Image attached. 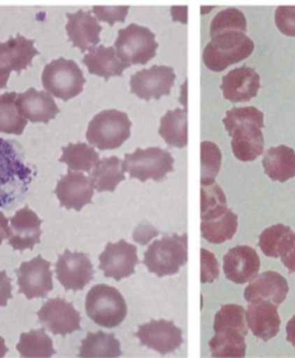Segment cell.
I'll list each match as a JSON object with an SVG mask.
<instances>
[{
	"mask_svg": "<svg viewBox=\"0 0 295 358\" xmlns=\"http://www.w3.org/2000/svg\"><path fill=\"white\" fill-rule=\"evenodd\" d=\"M224 125L232 137L233 156L243 163L257 160L264 152V113L255 107H233L224 118Z\"/></svg>",
	"mask_w": 295,
	"mask_h": 358,
	"instance_id": "6da1fadb",
	"label": "cell"
},
{
	"mask_svg": "<svg viewBox=\"0 0 295 358\" xmlns=\"http://www.w3.org/2000/svg\"><path fill=\"white\" fill-rule=\"evenodd\" d=\"M201 235L209 243H225L238 230V216L228 208L226 196L216 182L201 189Z\"/></svg>",
	"mask_w": 295,
	"mask_h": 358,
	"instance_id": "7a4b0ae2",
	"label": "cell"
},
{
	"mask_svg": "<svg viewBox=\"0 0 295 358\" xmlns=\"http://www.w3.org/2000/svg\"><path fill=\"white\" fill-rule=\"evenodd\" d=\"M22 150L16 141L0 138V208L12 209L28 192L34 178Z\"/></svg>",
	"mask_w": 295,
	"mask_h": 358,
	"instance_id": "3957f363",
	"label": "cell"
},
{
	"mask_svg": "<svg viewBox=\"0 0 295 358\" xmlns=\"http://www.w3.org/2000/svg\"><path fill=\"white\" fill-rule=\"evenodd\" d=\"M255 45L247 32L238 29L224 31L210 36L203 49V64L212 72H222L228 66L251 57Z\"/></svg>",
	"mask_w": 295,
	"mask_h": 358,
	"instance_id": "277c9868",
	"label": "cell"
},
{
	"mask_svg": "<svg viewBox=\"0 0 295 358\" xmlns=\"http://www.w3.org/2000/svg\"><path fill=\"white\" fill-rule=\"evenodd\" d=\"M187 262V235H168L154 241L144 252L147 271L160 278L176 275Z\"/></svg>",
	"mask_w": 295,
	"mask_h": 358,
	"instance_id": "5b68a950",
	"label": "cell"
},
{
	"mask_svg": "<svg viewBox=\"0 0 295 358\" xmlns=\"http://www.w3.org/2000/svg\"><path fill=\"white\" fill-rule=\"evenodd\" d=\"M131 136L129 115L118 110H106L94 115L88 124L87 140L98 150H115Z\"/></svg>",
	"mask_w": 295,
	"mask_h": 358,
	"instance_id": "8992f818",
	"label": "cell"
},
{
	"mask_svg": "<svg viewBox=\"0 0 295 358\" xmlns=\"http://www.w3.org/2000/svg\"><path fill=\"white\" fill-rule=\"evenodd\" d=\"M88 318L103 328H115L127 317V303L117 288L98 284L91 288L85 299Z\"/></svg>",
	"mask_w": 295,
	"mask_h": 358,
	"instance_id": "52a82bcc",
	"label": "cell"
},
{
	"mask_svg": "<svg viewBox=\"0 0 295 358\" xmlns=\"http://www.w3.org/2000/svg\"><path fill=\"white\" fill-rule=\"evenodd\" d=\"M173 157L170 151L160 147L137 148L129 152L122 162V170L129 173L130 178H137L140 182L154 180L163 182L168 173L173 171Z\"/></svg>",
	"mask_w": 295,
	"mask_h": 358,
	"instance_id": "ba28073f",
	"label": "cell"
},
{
	"mask_svg": "<svg viewBox=\"0 0 295 358\" xmlns=\"http://www.w3.org/2000/svg\"><path fill=\"white\" fill-rule=\"evenodd\" d=\"M42 85L51 95L62 101H69L84 91L85 76L75 61L58 58L45 65Z\"/></svg>",
	"mask_w": 295,
	"mask_h": 358,
	"instance_id": "9c48e42d",
	"label": "cell"
},
{
	"mask_svg": "<svg viewBox=\"0 0 295 358\" xmlns=\"http://www.w3.org/2000/svg\"><path fill=\"white\" fill-rule=\"evenodd\" d=\"M114 46L121 61L131 66L145 65L152 61L157 54L159 43L154 32L149 28L140 27L137 23H130L127 28L118 31Z\"/></svg>",
	"mask_w": 295,
	"mask_h": 358,
	"instance_id": "30bf717a",
	"label": "cell"
},
{
	"mask_svg": "<svg viewBox=\"0 0 295 358\" xmlns=\"http://www.w3.org/2000/svg\"><path fill=\"white\" fill-rule=\"evenodd\" d=\"M176 75L173 68L154 65L150 69H141L130 78V91L143 101L160 99L167 96L175 85Z\"/></svg>",
	"mask_w": 295,
	"mask_h": 358,
	"instance_id": "8fae6325",
	"label": "cell"
},
{
	"mask_svg": "<svg viewBox=\"0 0 295 358\" xmlns=\"http://www.w3.org/2000/svg\"><path fill=\"white\" fill-rule=\"evenodd\" d=\"M39 322L55 336L66 337L81 329V315L65 298L48 299L38 311Z\"/></svg>",
	"mask_w": 295,
	"mask_h": 358,
	"instance_id": "7c38bea8",
	"label": "cell"
},
{
	"mask_svg": "<svg viewBox=\"0 0 295 358\" xmlns=\"http://www.w3.org/2000/svg\"><path fill=\"white\" fill-rule=\"evenodd\" d=\"M51 262L45 261L41 255L29 262H23L17 269L19 292L28 299L46 298L54 289Z\"/></svg>",
	"mask_w": 295,
	"mask_h": 358,
	"instance_id": "4fadbf2b",
	"label": "cell"
},
{
	"mask_svg": "<svg viewBox=\"0 0 295 358\" xmlns=\"http://www.w3.org/2000/svg\"><path fill=\"white\" fill-rule=\"evenodd\" d=\"M57 278L66 291H82L94 278V266L84 252L65 250L57 262Z\"/></svg>",
	"mask_w": 295,
	"mask_h": 358,
	"instance_id": "5bb4252c",
	"label": "cell"
},
{
	"mask_svg": "<svg viewBox=\"0 0 295 358\" xmlns=\"http://www.w3.org/2000/svg\"><path fill=\"white\" fill-rule=\"evenodd\" d=\"M140 344L167 355L175 352L183 344L182 329L167 320H153L150 322L141 324L136 332Z\"/></svg>",
	"mask_w": 295,
	"mask_h": 358,
	"instance_id": "9a60e30c",
	"label": "cell"
},
{
	"mask_svg": "<svg viewBox=\"0 0 295 358\" xmlns=\"http://www.w3.org/2000/svg\"><path fill=\"white\" fill-rule=\"evenodd\" d=\"M137 265V248L124 239L107 243L104 252L100 253V269L106 278L122 280L134 275Z\"/></svg>",
	"mask_w": 295,
	"mask_h": 358,
	"instance_id": "2e32d148",
	"label": "cell"
},
{
	"mask_svg": "<svg viewBox=\"0 0 295 358\" xmlns=\"http://www.w3.org/2000/svg\"><path fill=\"white\" fill-rule=\"evenodd\" d=\"M94 185L91 178L82 173L69 171L62 176L55 189V194L59 200V204L65 209H73L81 212L87 204L92 201Z\"/></svg>",
	"mask_w": 295,
	"mask_h": 358,
	"instance_id": "e0dca14e",
	"label": "cell"
},
{
	"mask_svg": "<svg viewBox=\"0 0 295 358\" xmlns=\"http://www.w3.org/2000/svg\"><path fill=\"white\" fill-rule=\"evenodd\" d=\"M261 259L257 250L248 245H239L228 250L224 257V272L233 284H248L257 278Z\"/></svg>",
	"mask_w": 295,
	"mask_h": 358,
	"instance_id": "ac0fdd59",
	"label": "cell"
},
{
	"mask_svg": "<svg viewBox=\"0 0 295 358\" xmlns=\"http://www.w3.org/2000/svg\"><path fill=\"white\" fill-rule=\"evenodd\" d=\"M247 324L252 334L264 341L273 340L278 336L281 318L278 314V305L268 299H254L248 302Z\"/></svg>",
	"mask_w": 295,
	"mask_h": 358,
	"instance_id": "d6986e66",
	"label": "cell"
},
{
	"mask_svg": "<svg viewBox=\"0 0 295 358\" xmlns=\"http://www.w3.org/2000/svg\"><path fill=\"white\" fill-rule=\"evenodd\" d=\"M261 88L259 73L250 66H240L229 71L222 78L220 90L225 99L238 104V102H248L258 95Z\"/></svg>",
	"mask_w": 295,
	"mask_h": 358,
	"instance_id": "ffe728a7",
	"label": "cell"
},
{
	"mask_svg": "<svg viewBox=\"0 0 295 358\" xmlns=\"http://www.w3.org/2000/svg\"><path fill=\"white\" fill-rule=\"evenodd\" d=\"M101 24L98 19L85 10L66 13V35L73 48L81 52L92 49L100 43Z\"/></svg>",
	"mask_w": 295,
	"mask_h": 358,
	"instance_id": "44dd1931",
	"label": "cell"
},
{
	"mask_svg": "<svg viewBox=\"0 0 295 358\" xmlns=\"http://www.w3.org/2000/svg\"><path fill=\"white\" fill-rule=\"evenodd\" d=\"M42 219L29 208L19 209L10 219L9 245L15 250L34 249L42 236Z\"/></svg>",
	"mask_w": 295,
	"mask_h": 358,
	"instance_id": "7402d4cb",
	"label": "cell"
},
{
	"mask_svg": "<svg viewBox=\"0 0 295 358\" xmlns=\"http://www.w3.org/2000/svg\"><path fill=\"white\" fill-rule=\"evenodd\" d=\"M16 106L20 114L31 122L48 124L59 114V107L57 106L54 95L35 88L17 94Z\"/></svg>",
	"mask_w": 295,
	"mask_h": 358,
	"instance_id": "603a6c76",
	"label": "cell"
},
{
	"mask_svg": "<svg viewBox=\"0 0 295 358\" xmlns=\"http://www.w3.org/2000/svg\"><path fill=\"white\" fill-rule=\"evenodd\" d=\"M289 292L287 279L274 271H266L261 275H257L250 285L245 288V301L251 302L254 299H268L277 305H281Z\"/></svg>",
	"mask_w": 295,
	"mask_h": 358,
	"instance_id": "cb8c5ba5",
	"label": "cell"
},
{
	"mask_svg": "<svg viewBox=\"0 0 295 358\" xmlns=\"http://www.w3.org/2000/svg\"><path fill=\"white\" fill-rule=\"evenodd\" d=\"M82 64L88 68L91 75L100 76L106 81L113 76H121L130 68L129 64L121 61L115 48L111 46H94L87 55H84Z\"/></svg>",
	"mask_w": 295,
	"mask_h": 358,
	"instance_id": "d4e9b609",
	"label": "cell"
},
{
	"mask_svg": "<svg viewBox=\"0 0 295 358\" xmlns=\"http://www.w3.org/2000/svg\"><path fill=\"white\" fill-rule=\"evenodd\" d=\"M38 55L35 41L22 35H16L6 42H0V62L16 73L31 66L34 58Z\"/></svg>",
	"mask_w": 295,
	"mask_h": 358,
	"instance_id": "484cf974",
	"label": "cell"
},
{
	"mask_svg": "<svg viewBox=\"0 0 295 358\" xmlns=\"http://www.w3.org/2000/svg\"><path fill=\"white\" fill-rule=\"evenodd\" d=\"M262 167L273 182L285 183L295 176V151L287 145L271 147L264 155Z\"/></svg>",
	"mask_w": 295,
	"mask_h": 358,
	"instance_id": "4316f807",
	"label": "cell"
},
{
	"mask_svg": "<svg viewBox=\"0 0 295 358\" xmlns=\"http://www.w3.org/2000/svg\"><path fill=\"white\" fill-rule=\"evenodd\" d=\"M159 134L168 147H186L189 138L187 110L176 108L173 111H167L160 120Z\"/></svg>",
	"mask_w": 295,
	"mask_h": 358,
	"instance_id": "83f0119b",
	"label": "cell"
},
{
	"mask_svg": "<svg viewBox=\"0 0 295 358\" xmlns=\"http://www.w3.org/2000/svg\"><path fill=\"white\" fill-rule=\"evenodd\" d=\"M94 189L96 192H115L117 186L124 180L122 162L118 157H107L98 162L89 174Z\"/></svg>",
	"mask_w": 295,
	"mask_h": 358,
	"instance_id": "f1b7e54d",
	"label": "cell"
},
{
	"mask_svg": "<svg viewBox=\"0 0 295 358\" xmlns=\"http://www.w3.org/2000/svg\"><path fill=\"white\" fill-rule=\"evenodd\" d=\"M121 344L115 338L114 334H107L103 331L88 332L87 337L81 343L80 357H106V358H115L121 357Z\"/></svg>",
	"mask_w": 295,
	"mask_h": 358,
	"instance_id": "f546056e",
	"label": "cell"
},
{
	"mask_svg": "<svg viewBox=\"0 0 295 358\" xmlns=\"http://www.w3.org/2000/svg\"><path fill=\"white\" fill-rule=\"evenodd\" d=\"M98 151L87 143H69L62 148L61 163H65L72 171H91L100 162Z\"/></svg>",
	"mask_w": 295,
	"mask_h": 358,
	"instance_id": "4dcf8cb0",
	"label": "cell"
},
{
	"mask_svg": "<svg viewBox=\"0 0 295 358\" xmlns=\"http://www.w3.org/2000/svg\"><path fill=\"white\" fill-rule=\"evenodd\" d=\"M16 92H6L0 95V133L20 136L27 129L28 120L20 114L16 106Z\"/></svg>",
	"mask_w": 295,
	"mask_h": 358,
	"instance_id": "1f68e13d",
	"label": "cell"
},
{
	"mask_svg": "<svg viewBox=\"0 0 295 358\" xmlns=\"http://www.w3.org/2000/svg\"><path fill=\"white\" fill-rule=\"evenodd\" d=\"M242 332L236 329H225L216 332L209 341V350L212 357H245L247 355V344Z\"/></svg>",
	"mask_w": 295,
	"mask_h": 358,
	"instance_id": "d6a6232c",
	"label": "cell"
},
{
	"mask_svg": "<svg viewBox=\"0 0 295 358\" xmlns=\"http://www.w3.org/2000/svg\"><path fill=\"white\" fill-rule=\"evenodd\" d=\"M16 348L22 357L27 358H49L55 355L52 338L46 334L45 329H32L29 332H23V334H20V340Z\"/></svg>",
	"mask_w": 295,
	"mask_h": 358,
	"instance_id": "836d02e7",
	"label": "cell"
},
{
	"mask_svg": "<svg viewBox=\"0 0 295 358\" xmlns=\"http://www.w3.org/2000/svg\"><path fill=\"white\" fill-rule=\"evenodd\" d=\"M213 329L215 332H220L225 329H236L242 332L243 336H247L248 334L247 310L236 303L222 305L215 315Z\"/></svg>",
	"mask_w": 295,
	"mask_h": 358,
	"instance_id": "e575fe53",
	"label": "cell"
},
{
	"mask_svg": "<svg viewBox=\"0 0 295 358\" xmlns=\"http://www.w3.org/2000/svg\"><path fill=\"white\" fill-rule=\"evenodd\" d=\"M222 166V152L212 141H202L201 144V185H212Z\"/></svg>",
	"mask_w": 295,
	"mask_h": 358,
	"instance_id": "d590c367",
	"label": "cell"
},
{
	"mask_svg": "<svg viewBox=\"0 0 295 358\" xmlns=\"http://www.w3.org/2000/svg\"><path fill=\"white\" fill-rule=\"evenodd\" d=\"M291 234H292V229L281 223L266 227L259 235V242H258L265 257L280 258V249Z\"/></svg>",
	"mask_w": 295,
	"mask_h": 358,
	"instance_id": "8d00e7d4",
	"label": "cell"
},
{
	"mask_svg": "<svg viewBox=\"0 0 295 358\" xmlns=\"http://www.w3.org/2000/svg\"><path fill=\"white\" fill-rule=\"evenodd\" d=\"M231 29L247 32V17H245V15L236 8H228V9H224L222 12H219L210 23L209 34L212 36L219 32L231 31Z\"/></svg>",
	"mask_w": 295,
	"mask_h": 358,
	"instance_id": "74e56055",
	"label": "cell"
},
{
	"mask_svg": "<svg viewBox=\"0 0 295 358\" xmlns=\"http://www.w3.org/2000/svg\"><path fill=\"white\" fill-rule=\"evenodd\" d=\"M129 6H94L92 12L98 20L108 23L110 27H114L115 23L124 22L129 15Z\"/></svg>",
	"mask_w": 295,
	"mask_h": 358,
	"instance_id": "f35d334b",
	"label": "cell"
},
{
	"mask_svg": "<svg viewBox=\"0 0 295 358\" xmlns=\"http://www.w3.org/2000/svg\"><path fill=\"white\" fill-rule=\"evenodd\" d=\"M274 17L277 28L282 35L295 38V6H278Z\"/></svg>",
	"mask_w": 295,
	"mask_h": 358,
	"instance_id": "ab89813d",
	"label": "cell"
},
{
	"mask_svg": "<svg viewBox=\"0 0 295 358\" xmlns=\"http://www.w3.org/2000/svg\"><path fill=\"white\" fill-rule=\"evenodd\" d=\"M219 276V264L215 255L208 249H201V282L212 284Z\"/></svg>",
	"mask_w": 295,
	"mask_h": 358,
	"instance_id": "60d3db41",
	"label": "cell"
},
{
	"mask_svg": "<svg viewBox=\"0 0 295 358\" xmlns=\"http://www.w3.org/2000/svg\"><path fill=\"white\" fill-rule=\"evenodd\" d=\"M280 258L289 273H295V234L292 232L280 249Z\"/></svg>",
	"mask_w": 295,
	"mask_h": 358,
	"instance_id": "b9f144b4",
	"label": "cell"
},
{
	"mask_svg": "<svg viewBox=\"0 0 295 358\" xmlns=\"http://www.w3.org/2000/svg\"><path fill=\"white\" fill-rule=\"evenodd\" d=\"M157 235H159V232H157V230H156L152 224L143 222V223H140V224L134 229L133 238H134V241L138 242L140 245H147V243H149V242H150L154 236H157Z\"/></svg>",
	"mask_w": 295,
	"mask_h": 358,
	"instance_id": "7bdbcfd3",
	"label": "cell"
},
{
	"mask_svg": "<svg viewBox=\"0 0 295 358\" xmlns=\"http://www.w3.org/2000/svg\"><path fill=\"white\" fill-rule=\"evenodd\" d=\"M12 299V280L5 271H0V308Z\"/></svg>",
	"mask_w": 295,
	"mask_h": 358,
	"instance_id": "ee69618b",
	"label": "cell"
},
{
	"mask_svg": "<svg viewBox=\"0 0 295 358\" xmlns=\"http://www.w3.org/2000/svg\"><path fill=\"white\" fill-rule=\"evenodd\" d=\"M9 238H10L9 219L2 212H0V245H2Z\"/></svg>",
	"mask_w": 295,
	"mask_h": 358,
	"instance_id": "f6af8a7d",
	"label": "cell"
},
{
	"mask_svg": "<svg viewBox=\"0 0 295 358\" xmlns=\"http://www.w3.org/2000/svg\"><path fill=\"white\" fill-rule=\"evenodd\" d=\"M10 72H12V69H9L8 66H5L2 62H0V90L8 87Z\"/></svg>",
	"mask_w": 295,
	"mask_h": 358,
	"instance_id": "bcb514c9",
	"label": "cell"
},
{
	"mask_svg": "<svg viewBox=\"0 0 295 358\" xmlns=\"http://www.w3.org/2000/svg\"><path fill=\"white\" fill-rule=\"evenodd\" d=\"M287 341L295 348V315L287 324Z\"/></svg>",
	"mask_w": 295,
	"mask_h": 358,
	"instance_id": "7dc6e473",
	"label": "cell"
},
{
	"mask_svg": "<svg viewBox=\"0 0 295 358\" xmlns=\"http://www.w3.org/2000/svg\"><path fill=\"white\" fill-rule=\"evenodd\" d=\"M8 347H6V343H5V338L0 336V358L5 357L8 354Z\"/></svg>",
	"mask_w": 295,
	"mask_h": 358,
	"instance_id": "c3c4849f",
	"label": "cell"
}]
</instances>
